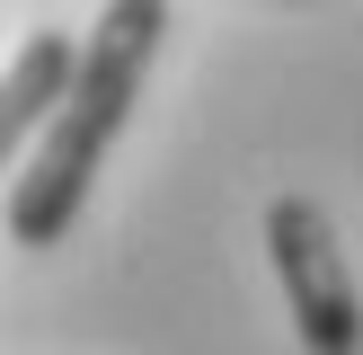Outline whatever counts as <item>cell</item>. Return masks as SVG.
<instances>
[{"instance_id": "obj_2", "label": "cell", "mask_w": 363, "mask_h": 355, "mask_svg": "<svg viewBox=\"0 0 363 355\" xmlns=\"http://www.w3.org/2000/svg\"><path fill=\"white\" fill-rule=\"evenodd\" d=\"M266 258H275L284 302H293L301 355H363V293L346 275V248H337L328 204L275 195V204H266Z\"/></svg>"}, {"instance_id": "obj_3", "label": "cell", "mask_w": 363, "mask_h": 355, "mask_svg": "<svg viewBox=\"0 0 363 355\" xmlns=\"http://www.w3.org/2000/svg\"><path fill=\"white\" fill-rule=\"evenodd\" d=\"M80 62L89 45H71V36H27V53L9 62V89H0V142H27V124H53L71 106V89H80Z\"/></svg>"}, {"instance_id": "obj_1", "label": "cell", "mask_w": 363, "mask_h": 355, "mask_svg": "<svg viewBox=\"0 0 363 355\" xmlns=\"http://www.w3.org/2000/svg\"><path fill=\"white\" fill-rule=\"evenodd\" d=\"M160 36H169V9H151V0L98 9L80 89H71V106L45 124V142H35L27 169H18V195H9V240L18 248H53L71 222H80L89 178H98L106 151H116V133H124V116H133V98H142V71H151Z\"/></svg>"}]
</instances>
